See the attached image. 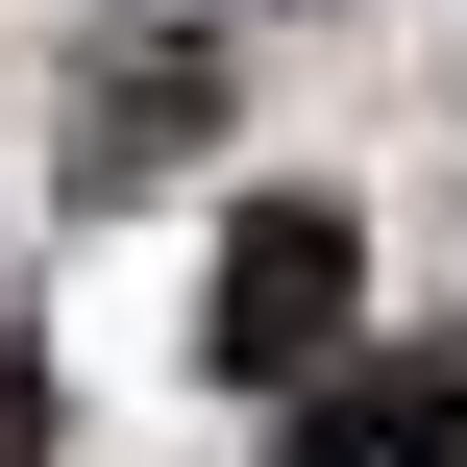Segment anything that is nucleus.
I'll return each mask as SVG.
<instances>
[{"label":"nucleus","mask_w":467,"mask_h":467,"mask_svg":"<svg viewBox=\"0 0 467 467\" xmlns=\"http://www.w3.org/2000/svg\"><path fill=\"white\" fill-rule=\"evenodd\" d=\"M320 345H369V222L345 197H246L222 222V296H197V369L222 394H296Z\"/></svg>","instance_id":"1"},{"label":"nucleus","mask_w":467,"mask_h":467,"mask_svg":"<svg viewBox=\"0 0 467 467\" xmlns=\"http://www.w3.org/2000/svg\"><path fill=\"white\" fill-rule=\"evenodd\" d=\"M271 467H467V345H320L271 394Z\"/></svg>","instance_id":"2"},{"label":"nucleus","mask_w":467,"mask_h":467,"mask_svg":"<svg viewBox=\"0 0 467 467\" xmlns=\"http://www.w3.org/2000/svg\"><path fill=\"white\" fill-rule=\"evenodd\" d=\"M197 123H222V49H197V25H172V49H99V74H74V197H148Z\"/></svg>","instance_id":"3"},{"label":"nucleus","mask_w":467,"mask_h":467,"mask_svg":"<svg viewBox=\"0 0 467 467\" xmlns=\"http://www.w3.org/2000/svg\"><path fill=\"white\" fill-rule=\"evenodd\" d=\"M0 467H49V345H25V296H0Z\"/></svg>","instance_id":"4"}]
</instances>
